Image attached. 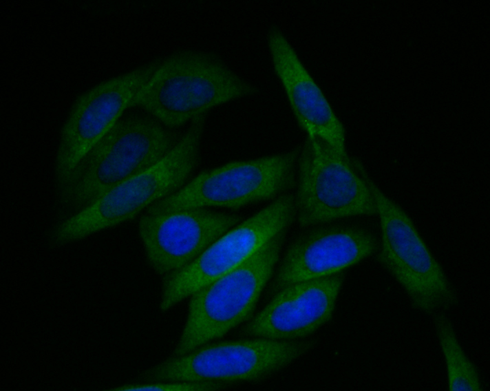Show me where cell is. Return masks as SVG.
<instances>
[{
	"mask_svg": "<svg viewBox=\"0 0 490 391\" xmlns=\"http://www.w3.org/2000/svg\"><path fill=\"white\" fill-rule=\"evenodd\" d=\"M205 120V114L195 118L158 162L58 222L50 232L52 243L65 245L119 225L178 190L198 164Z\"/></svg>",
	"mask_w": 490,
	"mask_h": 391,
	"instance_id": "6da1fadb",
	"label": "cell"
},
{
	"mask_svg": "<svg viewBox=\"0 0 490 391\" xmlns=\"http://www.w3.org/2000/svg\"><path fill=\"white\" fill-rule=\"evenodd\" d=\"M255 87L218 59L184 52L159 63L132 107L164 127H180L213 107L253 95Z\"/></svg>",
	"mask_w": 490,
	"mask_h": 391,
	"instance_id": "7a4b0ae2",
	"label": "cell"
},
{
	"mask_svg": "<svg viewBox=\"0 0 490 391\" xmlns=\"http://www.w3.org/2000/svg\"><path fill=\"white\" fill-rule=\"evenodd\" d=\"M178 139L155 118L133 115L120 119L58 190L61 202L74 212L81 210L115 184L156 164Z\"/></svg>",
	"mask_w": 490,
	"mask_h": 391,
	"instance_id": "3957f363",
	"label": "cell"
},
{
	"mask_svg": "<svg viewBox=\"0 0 490 391\" xmlns=\"http://www.w3.org/2000/svg\"><path fill=\"white\" fill-rule=\"evenodd\" d=\"M354 165L375 200L381 230L379 262L408 295L414 308L426 314L447 310L457 295L414 222L372 179L360 161Z\"/></svg>",
	"mask_w": 490,
	"mask_h": 391,
	"instance_id": "277c9868",
	"label": "cell"
},
{
	"mask_svg": "<svg viewBox=\"0 0 490 391\" xmlns=\"http://www.w3.org/2000/svg\"><path fill=\"white\" fill-rule=\"evenodd\" d=\"M286 232L277 234L246 262L190 296L173 357L223 337L250 317L278 262Z\"/></svg>",
	"mask_w": 490,
	"mask_h": 391,
	"instance_id": "5b68a950",
	"label": "cell"
},
{
	"mask_svg": "<svg viewBox=\"0 0 490 391\" xmlns=\"http://www.w3.org/2000/svg\"><path fill=\"white\" fill-rule=\"evenodd\" d=\"M299 151L295 149L203 171L147 212L208 207L235 209L273 199L294 186Z\"/></svg>",
	"mask_w": 490,
	"mask_h": 391,
	"instance_id": "8992f818",
	"label": "cell"
},
{
	"mask_svg": "<svg viewBox=\"0 0 490 391\" xmlns=\"http://www.w3.org/2000/svg\"><path fill=\"white\" fill-rule=\"evenodd\" d=\"M297 162L295 203L300 226L376 215L373 194L348 156L319 138L307 137Z\"/></svg>",
	"mask_w": 490,
	"mask_h": 391,
	"instance_id": "52a82bcc",
	"label": "cell"
},
{
	"mask_svg": "<svg viewBox=\"0 0 490 391\" xmlns=\"http://www.w3.org/2000/svg\"><path fill=\"white\" fill-rule=\"evenodd\" d=\"M296 218L295 196L282 194L213 242L191 262L165 276L159 308L165 313L199 288L233 271Z\"/></svg>",
	"mask_w": 490,
	"mask_h": 391,
	"instance_id": "ba28073f",
	"label": "cell"
},
{
	"mask_svg": "<svg viewBox=\"0 0 490 391\" xmlns=\"http://www.w3.org/2000/svg\"><path fill=\"white\" fill-rule=\"evenodd\" d=\"M310 340L255 339L222 341L200 346L147 370L145 380L247 381L264 377L307 354Z\"/></svg>",
	"mask_w": 490,
	"mask_h": 391,
	"instance_id": "9c48e42d",
	"label": "cell"
},
{
	"mask_svg": "<svg viewBox=\"0 0 490 391\" xmlns=\"http://www.w3.org/2000/svg\"><path fill=\"white\" fill-rule=\"evenodd\" d=\"M154 62L106 81L83 94L63 127L55 162L58 190L88 151L120 120L157 69Z\"/></svg>",
	"mask_w": 490,
	"mask_h": 391,
	"instance_id": "30bf717a",
	"label": "cell"
},
{
	"mask_svg": "<svg viewBox=\"0 0 490 391\" xmlns=\"http://www.w3.org/2000/svg\"><path fill=\"white\" fill-rule=\"evenodd\" d=\"M240 220L237 215L203 208L147 212L138 229L149 264L165 276L191 262Z\"/></svg>",
	"mask_w": 490,
	"mask_h": 391,
	"instance_id": "8fae6325",
	"label": "cell"
},
{
	"mask_svg": "<svg viewBox=\"0 0 490 391\" xmlns=\"http://www.w3.org/2000/svg\"><path fill=\"white\" fill-rule=\"evenodd\" d=\"M378 242L357 226H328L301 235L287 249L273 288L341 273L374 253Z\"/></svg>",
	"mask_w": 490,
	"mask_h": 391,
	"instance_id": "7c38bea8",
	"label": "cell"
},
{
	"mask_svg": "<svg viewBox=\"0 0 490 391\" xmlns=\"http://www.w3.org/2000/svg\"><path fill=\"white\" fill-rule=\"evenodd\" d=\"M343 280L339 273L281 288L243 328L242 334L277 341H295L312 334L331 319Z\"/></svg>",
	"mask_w": 490,
	"mask_h": 391,
	"instance_id": "4fadbf2b",
	"label": "cell"
},
{
	"mask_svg": "<svg viewBox=\"0 0 490 391\" xmlns=\"http://www.w3.org/2000/svg\"><path fill=\"white\" fill-rule=\"evenodd\" d=\"M268 45L275 73L299 127L307 137L319 138L340 154L348 156L342 123L293 47L278 28L270 30Z\"/></svg>",
	"mask_w": 490,
	"mask_h": 391,
	"instance_id": "5bb4252c",
	"label": "cell"
},
{
	"mask_svg": "<svg viewBox=\"0 0 490 391\" xmlns=\"http://www.w3.org/2000/svg\"><path fill=\"white\" fill-rule=\"evenodd\" d=\"M436 333L447 368L448 388L451 391H481L478 372L465 353L450 319L443 313L434 319Z\"/></svg>",
	"mask_w": 490,
	"mask_h": 391,
	"instance_id": "9a60e30c",
	"label": "cell"
},
{
	"mask_svg": "<svg viewBox=\"0 0 490 391\" xmlns=\"http://www.w3.org/2000/svg\"><path fill=\"white\" fill-rule=\"evenodd\" d=\"M218 381H153L142 383L125 384L114 391H213L227 388Z\"/></svg>",
	"mask_w": 490,
	"mask_h": 391,
	"instance_id": "2e32d148",
	"label": "cell"
}]
</instances>
